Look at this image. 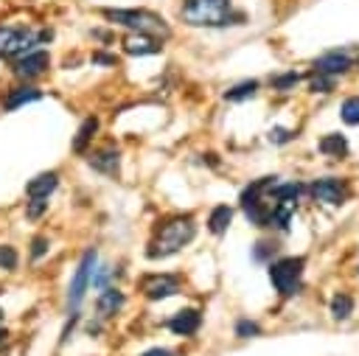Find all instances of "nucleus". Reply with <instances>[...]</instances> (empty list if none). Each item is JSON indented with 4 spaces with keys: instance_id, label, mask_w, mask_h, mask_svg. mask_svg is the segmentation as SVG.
<instances>
[{
    "instance_id": "nucleus-1",
    "label": "nucleus",
    "mask_w": 359,
    "mask_h": 356,
    "mask_svg": "<svg viewBox=\"0 0 359 356\" xmlns=\"http://www.w3.org/2000/svg\"><path fill=\"white\" fill-rule=\"evenodd\" d=\"M196 235V224L191 216H171L165 219L157 230H154V238L149 241L146 247V258L149 261H160V258H168L174 252H180L185 244H191Z\"/></svg>"
},
{
    "instance_id": "nucleus-2",
    "label": "nucleus",
    "mask_w": 359,
    "mask_h": 356,
    "mask_svg": "<svg viewBox=\"0 0 359 356\" xmlns=\"http://www.w3.org/2000/svg\"><path fill=\"white\" fill-rule=\"evenodd\" d=\"M180 17L194 28H224L241 22V14L233 11L230 0H182Z\"/></svg>"
},
{
    "instance_id": "nucleus-3",
    "label": "nucleus",
    "mask_w": 359,
    "mask_h": 356,
    "mask_svg": "<svg viewBox=\"0 0 359 356\" xmlns=\"http://www.w3.org/2000/svg\"><path fill=\"white\" fill-rule=\"evenodd\" d=\"M101 14L112 25L129 28L132 34H149V36H157V39H168L171 36L168 22L160 14L149 11V8H104Z\"/></svg>"
},
{
    "instance_id": "nucleus-4",
    "label": "nucleus",
    "mask_w": 359,
    "mask_h": 356,
    "mask_svg": "<svg viewBox=\"0 0 359 356\" xmlns=\"http://www.w3.org/2000/svg\"><path fill=\"white\" fill-rule=\"evenodd\" d=\"M303 266H306V258H294V255H286V258H278V261H269V280L275 286V292L280 297H292L300 292V283H303Z\"/></svg>"
},
{
    "instance_id": "nucleus-5",
    "label": "nucleus",
    "mask_w": 359,
    "mask_h": 356,
    "mask_svg": "<svg viewBox=\"0 0 359 356\" xmlns=\"http://www.w3.org/2000/svg\"><path fill=\"white\" fill-rule=\"evenodd\" d=\"M39 45V34L25 25H0V59H17Z\"/></svg>"
},
{
    "instance_id": "nucleus-6",
    "label": "nucleus",
    "mask_w": 359,
    "mask_h": 356,
    "mask_svg": "<svg viewBox=\"0 0 359 356\" xmlns=\"http://www.w3.org/2000/svg\"><path fill=\"white\" fill-rule=\"evenodd\" d=\"M95 266H98L95 249H84V255H81V261H79V266H76V272H73V280H70V286H67V311H70V314L81 306V300H84V294H87V289H90V283H93Z\"/></svg>"
},
{
    "instance_id": "nucleus-7",
    "label": "nucleus",
    "mask_w": 359,
    "mask_h": 356,
    "mask_svg": "<svg viewBox=\"0 0 359 356\" xmlns=\"http://www.w3.org/2000/svg\"><path fill=\"white\" fill-rule=\"evenodd\" d=\"M309 193L323 205H342L351 196V185L348 179H339V177H323L309 185Z\"/></svg>"
},
{
    "instance_id": "nucleus-8",
    "label": "nucleus",
    "mask_w": 359,
    "mask_h": 356,
    "mask_svg": "<svg viewBox=\"0 0 359 356\" xmlns=\"http://www.w3.org/2000/svg\"><path fill=\"white\" fill-rule=\"evenodd\" d=\"M140 292L149 300H165L180 294V278L177 275H146L140 280Z\"/></svg>"
},
{
    "instance_id": "nucleus-9",
    "label": "nucleus",
    "mask_w": 359,
    "mask_h": 356,
    "mask_svg": "<svg viewBox=\"0 0 359 356\" xmlns=\"http://www.w3.org/2000/svg\"><path fill=\"white\" fill-rule=\"evenodd\" d=\"M48 67H50V53L34 48V50L17 56V62H14L11 70H14V76H20V78H36V76H42Z\"/></svg>"
},
{
    "instance_id": "nucleus-10",
    "label": "nucleus",
    "mask_w": 359,
    "mask_h": 356,
    "mask_svg": "<svg viewBox=\"0 0 359 356\" xmlns=\"http://www.w3.org/2000/svg\"><path fill=\"white\" fill-rule=\"evenodd\" d=\"M351 64H353V59L345 50H328V53H323V56L314 59V73H325V76H334L337 78V76L348 73Z\"/></svg>"
},
{
    "instance_id": "nucleus-11",
    "label": "nucleus",
    "mask_w": 359,
    "mask_h": 356,
    "mask_svg": "<svg viewBox=\"0 0 359 356\" xmlns=\"http://www.w3.org/2000/svg\"><path fill=\"white\" fill-rule=\"evenodd\" d=\"M87 163H90L98 174H104V177H115L118 168H121V151H118L115 146H104V149H98V151H90Z\"/></svg>"
},
{
    "instance_id": "nucleus-12",
    "label": "nucleus",
    "mask_w": 359,
    "mask_h": 356,
    "mask_svg": "<svg viewBox=\"0 0 359 356\" xmlns=\"http://www.w3.org/2000/svg\"><path fill=\"white\" fill-rule=\"evenodd\" d=\"M121 45H123V50L129 56H151V53H160L163 50V39L149 36V34H129Z\"/></svg>"
},
{
    "instance_id": "nucleus-13",
    "label": "nucleus",
    "mask_w": 359,
    "mask_h": 356,
    "mask_svg": "<svg viewBox=\"0 0 359 356\" xmlns=\"http://www.w3.org/2000/svg\"><path fill=\"white\" fill-rule=\"evenodd\" d=\"M202 325V314L196 308H182L168 320V331L177 336H194Z\"/></svg>"
},
{
    "instance_id": "nucleus-14",
    "label": "nucleus",
    "mask_w": 359,
    "mask_h": 356,
    "mask_svg": "<svg viewBox=\"0 0 359 356\" xmlns=\"http://www.w3.org/2000/svg\"><path fill=\"white\" fill-rule=\"evenodd\" d=\"M123 303H126V297H123V292L121 289H115V286H107V289H101V294L95 297V311H98V317H112L115 311H121L123 308Z\"/></svg>"
},
{
    "instance_id": "nucleus-15",
    "label": "nucleus",
    "mask_w": 359,
    "mask_h": 356,
    "mask_svg": "<svg viewBox=\"0 0 359 356\" xmlns=\"http://www.w3.org/2000/svg\"><path fill=\"white\" fill-rule=\"evenodd\" d=\"M39 98H42V93H39L36 87L20 84V87H11V90H8L6 101H3V109H6V112H14V109H20V107H25V104H34V101H39Z\"/></svg>"
},
{
    "instance_id": "nucleus-16",
    "label": "nucleus",
    "mask_w": 359,
    "mask_h": 356,
    "mask_svg": "<svg viewBox=\"0 0 359 356\" xmlns=\"http://www.w3.org/2000/svg\"><path fill=\"white\" fill-rule=\"evenodd\" d=\"M56 185H59V174L56 171H42V174H36L34 179H28V185H25V196L31 199V196H50L53 191H56Z\"/></svg>"
},
{
    "instance_id": "nucleus-17",
    "label": "nucleus",
    "mask_w": 359,
    "mask_h": 356,
    "mask_svg": "<svg viewBox=\"0 0 359 356\" xmlns=\"http://www.w3.org/2000/svg\"><path fill=\"white\" fill-rule=\"evenodd\" d=\"M95 132H98V118L95 115H90V118H84L81 121V126H79V132H76V137H73V151L76 154H81L90 143H93V137H95Z\"/></svg>"
},
{
    "instance_id": "nucleus-18",
    "label": "nucleus",
    "mask_w": 359,
    "mask_h": 356,
    "mask_svg": "<svg viewBox=\"0 0 359 356\" xmlns=\"http://www.w3.org/2000/svg\"><path fill=\"white\" fill-rule=\"evenodd\" d=\"M317 149H320L325 157H345V154H348V140H345V135H339V132H328V135L320 137Z\"/></svg>"
},
{
    "instance_id": "nucleus-19",
    "label": "nucleus",
    "mask_w": 359,
    "mask_h": 356,
    "mask_svg": "<svg viewBox=\"0 0 359 356\" xmlns=\"http://www.w3.org/2000/svg\"><path fill=\"white\" fill-rule=\"evenodd\" d=\"M297 210V202H275L269 210V224L266 227H278V230H289V221Z\"/></svg>"
},
{
    "instance_id": "nucleus-20",
    "label": "nucleus",
    "mask_w": 359,
    "mask_h": 356,
    "mask_svg": "<svg viewBox=\"0 0 359 356\" xmlns=\"http://www.w3.org/2000/svg\"><path fill=\"white\" fill-rule=\"evenodd\" d=\"M230 221H233V210H230L227 205H216V207L210 210V216H208V230H210L213 235H222V233H227Z\"/></svg>"
},
{
    "instance_id": "nucleus-21",
    "label": "nucleus",
    "mask_w": 359,
    "mask_h": 356,
    "mask_svg": "<svg viewBox=\"0 0 359 356\" xmlns=\"http://www.w3.org/2000/svg\"><path fill=\"white\" fill-rule=\"evenodd\" d=\"M306 188L300 182H275L266 193L275 199V202H297V196L303 193Z\"/></svg>"
},
{
    "instance_id": "nucleus-22",
    "label": "nucleus",
    "mask_w": 359,
    "mask_h": 356,
    "mask_svg": "<svg viewBox=\"0 0 359 356\" xmlns=\"http://www.w3.org/2000/svg\"><path fill=\"white\" fill-rule=\"evenodd\" d=\"M331 314H334V320H348L353 314V297L345 292H337L331 297Z\"/></svg>"
},
{
    "instance_id": "nucleus-23",
    "label": "nucleus",
    "mask_w": 359,
    "mask_h": 356,
    "mask_svg": "<svg viewBox=\"0 0 359 356\" xmlns=\"http://www.w3.org/2000/svg\"><path fill=\"white\" fill-rule=\"evenodd\" d=\"M255 93H258V81L250 78V81H241V84L230 87V90L224 93V98H227V101H247V98H252Z\"/></svg>"
},
{
    "instance_id": "nucleus-24",
    "label": "nucleus",
    "mask_w": 359,
    "mask_h": 356,
    "mask_svg": "<svg viewBox=\"0 0 359 356\" xmlns=\"http://www.w3.org/2000/svg\"><path fill=\"white\" fill-rule=\"evenodd\" d=\"M297 84H300V73H294V70H286V73L272 76V87H275L278 93H289V90H294Z\"/></svg>"
},
{
    "instance_id": "nucleus-25",
    "label": "nucleus",
    "mask_w": 359,
    "mask_h": 356,
    "mask_svg": "<svg viewBox=\"0 0 359 356\" xmlns=\"http://www.w3.org/2000/svg\"><path fill=\"white\" fill-rule=\"evenodd\" d=\"M339 115H342V121H345L348 126H356V123H359V95L345 98L342 107H339Z\"/></svg>"
},
{
    "instance_id": "nucleus-26",
    "label": "nucleus",
    "mask_w": 359,
    "mask_h": 356,
    "mask_svg": "<svg viewBox=\"0 0 359 356\" xmlns=\"http://www.w3.org/2000/svg\"><path fill=\"white\" fill-rule=\"evenodd\" d=\"M17 261H20L17 249L11 244H0V269L3 272H14L17 269Z\"/></svg>"
},
{
    "instance_id": "nucleus-27",
    "label": "nucleus",
    "mask_w": 359,
    "mask_h": 356,
    "mask_svg": "<svg viewBox=\"0 0 359 356\" xmlns=\"http://www.w3.org/2000/svg\"><path fill=\"white\" fill-rule=\"evenodd\" d=\"M45 210H48V199L45 196H31L25 202V219H31V221H36Z\"/></svg>"
},
{
    "instance_id": "nucleus-28",
    "label": "nucleus",
    "mask_w": 359,
    "mask_h": 356,
    "mask_svg": "<svg viewBox=\"0 0 359 356\" xmlns=\"http://www.w3.org/2000/svg\"><path fill=\"white\" fill-rule=\"evenodd\" d=\"M334 84H337V78H334V76H325V73H314L311 81H309L311 93H331Z\"/></svg>"
},
{
    "instance_id": "nucleus-29",
    "label": "nucleus",
    "mask_w": 359,
    "mask_h": 356,
    "mask_svg": "<svg viewBox=\"0 0 359 356\" xmlns=\"http://www.w3.org/2000/svg\"><path fill=\"white\" fill-rule=\"evenodd\" d=\"M258 334H261L258 322H252V320H238V322H236V336L250 339V336H258Z\"/></svg>"
},
{
    "instance_id": "nucleus-30",
    "label": "nucleus",
    "mask_w": 359,
    "mask_h": 356,
    "mask_svg": "<svg viewBox=\"0 0 359 356\" xmlns=\"http://www.w3.org/2000/svg\"><path fill=\"white\" fill-rule=\"evenodd\" d=\"M266 137H269V143H278V146H283V143L294 140V132H292V129H283V126H272Z\"/></svg>"
},
{
    "instance_id": "nucleus-31",
    "label": "nucleus",
    "mask_w": 359,
    "mask_h": 356,
    "mask_svg": "<svg viewBox=\"0 0 359 356\" xmlns=\"http://www.w3.org/2000/svg\"><path fill=\"white\" fill-rule=\"evenodd\" d=\"M48 249H50V241L45 235H34L31 238V258L34 261H39L42 255H48Z\"/></svg>"
},
{
    "instance_id": "nucleus-32",
    "label": "nucleus",
    "mask_w": 359,
    "mask_h": 356,
    "mask_svg": "<svg viewBox=\"0 0 359 356\" xmlns=\"http://www.w3.org/2000/svg\"><path fill=\"white\" fill-rule=\"evenodd\" d=\"M275 249H278V244H272V241H258L255 249H252V258H255V261H269V258L275 255Z\"/></svg>"
},
{
    "instance_id": "nucleus-33",
    "label": "nucleus",
    "mask_w": 359,
    "mask_h": 356,
    "mask_svg": "<svg viewBox=\"0 0 359 356\" xmlns=\"http://www.w3.org/2000/svg\"><path fill=\"white\" fill-rule=\"evenodd\" d=\"M109 275H112L109 266H95V272H93V283H90V286H95V289H107Z\"/></svg>"
},
{
    "instance_id": "nucleus-34",
    "label": "nucleus",
    "mask_w": 359,
    "mask_h": 356,
    "mask_svg": "<svg viewBox=\"0 0 359 356\" xmlns=\"http://www.w3.org/2000/svg\"><path fill=\"white\" fill-rule=\"evenodd\" d=\"M93 64L115 67V64H118V56H115V53H107V50H95V53H93Z\"/></svg>"
},
{
    "instance_id": "nucleus-35",
    "label": "nucleus",
    "mask_w": 359,
    "mask_h": 356,
    "mask_svg": "<svg viewBox=\"0 0 359 356\" xmlns=\"http://www.w3.org/2000/svg\"><path fill=\"white\" fill-rule=\"evenodd\" d=\"M140 356H177V353L168 350V348H149V350H143Z\"/></svg>"
},
{
    "instance_id": "nucleus-36",
    "label": "nucleus",
    "mask_w": 359,
    "mask_h": 356,
    "mask_svg": "<svg viewBox=\"0 0 359 356\" xmlns=\"http://www.w3.org/2000/svg\"><path fill=\"white\" fill-rule=\"evenodd\" d=\"M6 336H8V334H6V328H0V342H6Z\"/></svg>"
},
{
    "instance_id": "nucleus-37",
    "label": "nucleus",
    "mask_w": 359,
    "mask_h": 356,
    "mask_svg": "<svg viewBox=\"0 0 359 356\" xmlns=\"http://www.w3.org/2000/svg\"><path fill=\"white\" fill-rule=\"evenodd\" d=\"M0 322H3V308H0Z\"/></svg>"
}]
</instances>
